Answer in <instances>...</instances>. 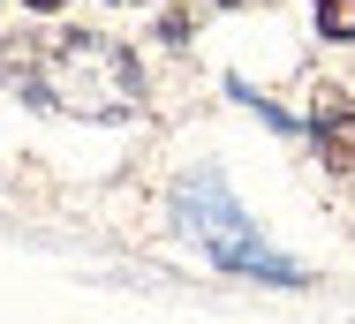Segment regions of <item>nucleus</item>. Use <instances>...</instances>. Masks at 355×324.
Instances as JSON below:
<instances>
[{"instance_id":"6","label":"nucleus","mask_w":355,"mask_h":324,"mask_svg":"<svg viewBox=\"0 0 355 324\" xmlns=\"http://www.w3.org/2000/svg\"><path fill=\"white\" fill-rule=\"evenodd\" d=\"M219 8H250V0H219Z\"/></svg>"},{"instance_id":"3","label":"nucleus","mask_w":355,"mask_h":324,"mask_svg":"<svg viewBox=\"0 0 355 324\" xmlns=\"http://www.w3.org/2000/svg\"><path fill=\"white\" fill-rule=\"evenodd\" d=\"M310 143H318V159H325L333 174H355V98L348 91H318V106H310Z\"/></svg>"},{"instance_id":"1","label":"nucleus","mask_w":355,"mask_h":324,"mask_svg":"<svg viewBox=\"0 0 355 324\" xmlns=\"http://www.w3.org/2000/svg\"><path fill=\"white\" fill-rule=\"evenodd\" d=\"M8 83L31 106H61V114H83V121H121L144 98L129 46L98 38V30H31V38H15L8 46Z\"/></svg>"},{"instance_id":"2","label":"nucleus","mask_w":355,"mask_h":324,"mask_svg":"<svg viewBox=\"0 0 355 324\" xmlns=\"http://www.w3.org/2000/svg\"><path fill=\"white\" fill-rule=\"evenodd\" d=\"M174 226H182L219 271H234V279H265V287H302V279H310L295 257H280V249L257 234V219L227 196L219 174H189V181L174 189Z\"/></svg>"},{"instance_id":"4","label":"nucleus","mask_w":355,"mask_h":324,"mask_svg":"<svg viewBox=\"0 0 355 324\" xmlns=\"http://www.w3.org/2000/svg\"><path fill=\"white\" fill-rule=\"evenodd\" d=\"M318 30H325L333 46H348L355 38V0H318Z\"/></svg>"},{"instance_id":"5","label":"nucleus","mask_w":355,"mask_h":324,"mask_svg":"<svg viewBox=\"0 0 355 324\" xmlns=\"http://www.w3.org/2000/svg\"><path fill=\"white\" fill-rule=\"evenodd\" d=\"M23 8H31V15H53V8H69V0H23Z\"/></svg>"}]
</instances>
